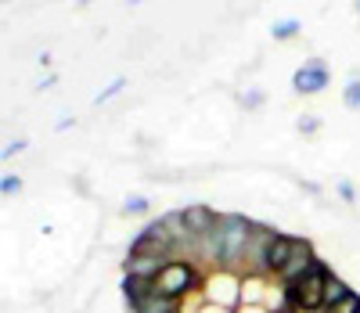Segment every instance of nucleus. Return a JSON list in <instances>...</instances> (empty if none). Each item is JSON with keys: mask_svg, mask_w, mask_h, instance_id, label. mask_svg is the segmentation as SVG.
Returning a JSON list of instances; mask_svg holds the SVG:
<instances>
[{"mask_svg": "<svg viewBox=\"0 0 360 313\" xmlns=\"http://www.w3.org/2000/svg\"><path fill=\"white\" fill-rule=\"evenodd\" d=\"M274 227L266 224H252V238H249V253H245V274H263L266 277V248L274 241Z\"/></svg>", "mask_w": 360, "mask_h": 313, "instance_id": "6", "label": "nucleus"}, {"mask_svg": "<svg viewBox=\"0 0 360 313\" xmlns=\"http://www.w3.org/2000/svg\"><path fill=\"white\" fill-rule=\"evenodd\" d=\"M299 130H303V137H314L321 130V119L317 115H303V119H299Z\"/></svg>", "mask_w": 360, "mask_h": 313, "instance_id": "21", "label": "nucleus"}, {"mask_svg": "<svg viewBox=\"0 0 360 313\" xmlns=\"http://www.w3.org/2000/svg\"><path fill=\"white\" fill-rule=\"evenodd\" d=\"M127 4H130V8H137V4H144V0H127Z\"/></svg>", "mask_w": 360, "mask_h": 313, "instance_id": "26", "label": "nucleus"}, {"mask_svg": "<svg viewBox=\"0 0 360 313\" xmlns=\"http://www.w3.org/2000/svg\"><path fill=\"white\" fill-rule=\"evenodd\" d=\"M69 127H72V119H69V115H62V119L54 122V130H69Z\"/></svg>", "mask_w": 360, "mask_h": 313, "instance_id": "24", "label": "nucleus"}, {"mask_svg": "<svg viewBox=\"0 0 360 313\" xmlns=\"http://www.w3.org/2000/svg\"><path fill=\"white\" fill-rule=\"evenodd\" d=\"M137 313H184V302L173 299V295H159V292H155Z\"/></svg>", "mask_w": 360, "mask_h": 313, "instance_id": "12", "label": "nucleus"}, {"mask_svg": "<svg viewBox=\"0 0 360 313\" xmlns=\"http://www.w3.org/2000/svg\"><path fill=\"white\" fill-rule=\"evenodd\" d=\"M353 8H356V15H360V0H353Z\"/></svg>", "mask_w": 360, "mask_h": 313, "instance_id": "27", "label": "nucleus"}, {"mask_svg": "<svg viewBox=\"0 0 360 313\" xmlns=\"http://www.w3.org/2000/svg\"><path fill=\"white\" fill-rule=\"evenodd\" d=\"M299 33H303V22H299V18H281V22H274V25H270V37H274L278 44H285V40H295Z\"/></svg>", "mask_w": 360, "mask_h": 313, "instance_id": "14", "label": "nucleus"}, {"mask_svg": "<svg viewBox=\"0 0 360 313\" xmlns=\"http://www.w3.org/2000/svg\"><path fill=\"white\" fill-rule=\"evenodd\" d=\"M169 260H173V256H162V253H127L123 270L134 274V277H144V281H155Z\"/></svg>", "mask_w": 360, "mask_h": 313, "instance_id": "8", "label": "nucleus"}, {"mask_svg": "<svg viewBox=\"0 0 360 313\" xmlns=\"http://www.w3.org/2000/svg\"><path fill=\"white\" fill-rule=\"evenodd\" d=\"M54 83H58V76H44L37 87H40V90H47V87H54Z\"/></svg>", "mask_w": 360, "mask_h": 313, "instance_id": "25", "label": "nucleus"}, {"mask_svg": "<svg viewBox=\"0 0 360 313\" xmlns=\"http://www.w3.org/2000/svg\"><path fill=\"white\" fill-rule=\"evenodd\" d=\"M130 253H162V256H173L176 253V241H173V234H169V227H166V220L159 216V220H152L137 238H134V245H130ZM176 260V256H173Z\"/></svg>", "mask_w": 360, "mask_h": 313, "instance_id": "2", "label": "nucleus"}, {"mask_svg": "<svg viewBox=\"0 0 360 313\" xmlns=\"http://www.w3.org/2000/svg\"><path fill=\"white\" fill-rule=\"evenodd\" d=\"M324 313H360V295L356 292H349L342 302H335V306H328Z\"/></svg>", "mask_w": 360, "mask_h": 313, "instance_id": "18", "label": "nucleus"}, {"mask_svg": "<svg viewBox=\"0 0 360 313\" xmlns=\"http://www.w3.org/2000/svg\"><path fill=\"white\" fill-rule=\"evenodd\" d=\"M18 151H25V141H15V144H8V148H4V159H15Z\"/></svg>", "mask_w": 360, "mask_h": 313, "instance_id": "23", "label": "nucleus"}, {"mask_svg": "<svg viewBox=\"0 0 360 313\" xmlns=\"http://www.w3.org/2000/svg\"><path fill=\"white\" fill-rule=\"evenodd\" d=\"M314 260H317V253H314L310 238H295V248H292L288 263L278 270V281H281V285H299V281H303V277L310 274Z\"/></svg>", "mask_w": 360, "mask_h": 313, "instance_id": "4", "label": "nucleus"}, {"mask_svg": "<svg viewBox=\"0 0 360 313\" xmlns=\"http://www.w3.org/2000/svg\"><path fill=\"white\" fill-rule=\"evenodd\" d=\"M242 105H245L249 112H256V108L263 105V90H256V87H252V90H245V94H242Z\"/></svg>", "mask_w": 360, "mask_h": 313, "instance_id": "20", "label": "nucleus"}, {"mask_svg": "<svg viewBox=\"0 0 360 313\" xmlns=\"http://www.w3.org/2000/svg\"><path fill=\"white\" fill-rule=\"evenodd\" d=\"M127 90V76H115L105 90H98V98H94V105H105V101H112L115 98V94H123Z\"/></svg>", "mask_w": 360, "mask_h": 313, "instance_id": "15", "label": "nucleus"}, {"mask_svg": "<svg viewBox=\"0 0 360 313\" xmlns=\"http://www.w3.org/2000/svg\"><path fill=\"white\" fill-rule=\"evenodd\" d=\"M342 105L346 108H360V79L356 76L346 79V87H342Z\"/></svg>", "mask_w": 360, "mask_h": 313, "instance_id": "17", "label": "nucleus"}, {"mask_svg": "<svg viewBox=\"0 0 360 313\" xmlns=\"http://www.w3.org/2000/svg\"><path fill=\"white\" fill-rule=\"evenodd\" d=\"M123 212H127V216H144V212H152V202H148L144 195H130V198L123 202Z\"/></svg>", "mask_w": 360, "mask_h": 313, "instance_id": "16", "label": "nucleus"}, {"mask_svg": "<svg viewBox=\"0 0 360 313\" xmlns=\"http://www.w3.org/2000/svg\"><path fill=\"white\" fill-rule=\"evenodd\" d=\"M18 191H22V177H11V173L0 177V195H4V198H11V195H18Z\"/></svg>", "mask_w": 360, "mask_h": 313, "instance_id": "19", "label": "nucleus"}, {"mask_svg": "<svg viewBox=\"0 0 360 313\" xmlns=\"http://www.w3.org/2000/svg\"><path fill=\"white\" fill-rule=\"evenodd\" d=\"M123 295H127V306H130V313H137L148 299L155 295V281H144V277H134V274H127L123 277Z\"/></svg>", "mask_w": 360, "mask_h": 313, "instance_id": "10", "label": "nucleus"}, {"mask_svg": "<svg viewBox=\"0 0 360 313\" xmlns=\"http://www.w3.org/2000/svg\"><path fill=\"white\" fill-rule=\"evenodd\" d=\"M328 79H332V69H328L321 58H310L292 72V90L295 94H321L328 87Z\"/></svg>", "mask_w": 360, "mask_h": 313, "instance_id": "5", "label": "nucleus"}, {"mask_svg": "<svg viewBox=\"0 0 360 313\" xmlns=\"http://www.w3.org/2000/svg\"><path fill=\"white\" fill-rule=\"evenodd\" d=\"M292 248H295V238L292 234H274V241H270V248H266V274H274L278 277V270L288 263V256H292Z\"/></svg>", "mask_w": 360, "mask_h": 313, "instance_id": "11", "label": "nucleus"}, {"mask_svg": "<svg viewBox=\"0 0 360 313\" xmlns=\"http://www.w3.org/2000/svg\"><path fill=\"white\" fill-rule=\"evenodd\" d=\"M184 212V224H188V231H191V238L198 241V238H205L209 231H213L217 224H220V216L209 209V205H188V209H180Z\"/></svg>", "mask_w": 360, "mask_h": 313, "instance_id": "9", "label": "nucleus"}, {"mask_svg": "<svg viewBox=\"0 0 360 313\" xmlns=\"http://www.w3.org/2000/svg\"><path fill=\"white\" fill-rule=\"evenodd\" d=\"M205 288L217 295L220 306H231V309L242 306V274L220 270V274H213V277H205Z\"/></svg>", "mask_w": 360, "mask_h": 313, "instance_id": "7", "label": "nucleus"}, {"mask_svg": "<svg viewBox=\"0 0 360 313\" xmlns=\"http://www.w3.org/2000/svg\"><path fill=\"white\" fill-rule=\"evenodd\" d=\"M205 285V274H202V263H188V260H169L162 267V274L155 277V292L159 295H173V299H184L188 292L202 288Z\"/></svg>", "mask_w": 360, "mask_h": 313, "instance_id": "1", "label": "nucleus"}, {"mask_svg": "<svg viewBox=\"0 0 360 313\" xmlns=\"http://www.w3.org/2000/svg\"><path fill=\"white\" fill-rule=\"evenodd\" d=\"M328 263L317 256L310 274L299 281V295H303V313H324V281H328Z\"/></svg>", "mask_w": 360, "mask_h": 313, "instance_id": "3", "label": "nucleus"}, {"mask_svg": "<svg viewBox=\"0 0 360 313\" xmlns=\"http://www.w3.org/2000/svg\"><path fill=\"white\" fill-rule=\"evenodd\" d=\"M349 292H353V288L346 285L339 274H328V281H324V309H328V306H335V302H342Z\"/></svg>", "mask_w": 360, "mask_h": 313, "instance_id": "13", "label": "nucleus"}, {"mask_svg": "<svg viewBox=\"0 0 360 313\" xmlns=\"http://www.w3.org/2000/svg\"><path fill=\"white\" fill-rule=\"evenodd\" d=\"M335 191H339V198H342V202H349V205L356 202V187H353L349 180H339V184H335Z\"/></svg>", "mask_w": 360, "mask_h": 313, "instance_id": "22", "label": "nucleus"}]
</instances>
